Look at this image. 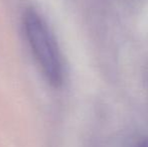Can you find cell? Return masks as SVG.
<instances>
[{"instance_id":"obj_1","label":"cell","mask_w":148,"mask_h":147,"mask_svg":"<svg viewBox=\"0 0 148 147\" xmlns=\"http://www.w3.org/2000/svg\"><path fill=\"white\" fill-rule=\"evenodd\" d=\"M22 27L32 55L45 80L59 87L64 82V71L57 39L47 21L37 11L26 10Z\"/></svg>"},{"instance_id":"obj_2","label":"cell","mask_w":148,"mask_h":147,"mask_svg":"<svg viewBox=\"0 0 148 147\" xmlns=\"http://www.w3.org/2000/svg\"><path fill=\"white\" fill-rule=\"evenodd\" d=\"M137 147H148V138L143 140L142 142H140V143L137 145Z\"/></svg>"}]
</instances>
